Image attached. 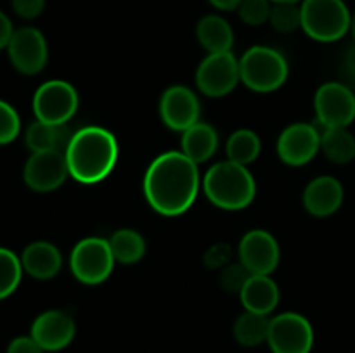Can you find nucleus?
<instances>
[{
    "instance_id": "f257e3e1",
    "label": "nucleus",
    "mask_w": 355,
    "mask_h": 353,
    "mask_svg": "<svg viewBox=\"0 0 355 353\" xmlns=\"http://www.w3.org/2000/svg\"><path fill=\"white\" fill-rule=\"evenodd\" d=\"M200 185L198 165L182 151L163 152L153 159L142 182L148 204L165 217L186 213L196 201Z\"/></svg>"
},
{
    "instance_id": "f03ea898",
    "label": "nucleus",
    "mask_w": 355,
    "mask_h": 353,
    "mask_svg": "<svg viewBox=\"0 0 355 353\" xmlns=\"http://www.w3.org/2000/svg\"><path fill=\"white\" fill-rule=\"evenodd\" d=\"M64 156L71 179L80 183H97L110 176L116 165V137L106 128L89 125L73 134Z\"/></svg>"
},
{
    "instance_id": "7ed1b4c3",
    "label": "nucleus",
    "mask_w": 355,
    "mask_h": 353,
    "mask_svg": "<svg viewBox=\"0 0 355 353\" xmlns=\"http://www.w3.org/2000/svg\"><path fill=\"white\" fill-rule=\"evenodd\" d=\"M201 185L211 204L227 211L250 206L257 194L255 179L248 166L229 159L211 165L201 180Z\"/></svg>"
},
{
    "instance_id": "20e7f679",
    "label": "nucleus",
    "mask_w": 355,
    "mask_h": 353,
    "mask_svg": "<svg viewBox=\"0 0 355 353\" xmlns=\"http://www.w3.org/2000/svg\"><path fill=\"white\" fill-rule=\"evenodd\" d=\"M288 73L290 66L286 57L279 51L267 45H255L239 59L241 82L253 92H274L284 85Z\"/></svg>"
},
{
    "instance_id": "39448f33",
    "label": "nucleus",
    "mask_w": 355,
    "mask_h": 353,
    "mask_svg": "<svg viewBox=\"0 0 355 353\" xmlns=\"http://www.w3.org/2000/svg\"><path fill=\"white\" fill-rule=\"evenodd\" d=\"M302 30L315 42H336L350 31L352 14L343 0H302Z\"/></svg>"
},
{
    "instance_id": "423d86ee",
    "label": "nucleus",
    "mask_w": 355,
    "mask_h": 353,
    "mask_svg": "<svg viewBox=\"0 0 355 353\" xmlns=\"http://www.w3.org/2000/svg\"><path fill=\"white\" fill-rule=\"evenodd\" d=\"M116 263L111 251L110 239L104 237H85L73 248L69 255V269L76 280L96 286L104 282L113 272Z\"/></svg>"
},
{
    "instance_id": "0eeeda50",
    "label": "nucleus",
    "mask_w": 355,
    "mask_h": 353,
    "mask_svg": "<svg viewBox=\"0 0 355 353\" xmlns=\"http://www.w3.org/2000/svg\"><path fill=\"white\" fill-rule=\"evenodd\" d=\"M78 92L64 80L42 83L33 96L35 118L45 123L66 125L78 109Z\"/></svg>"
},
{
    "instance_id": "6e6552de",
    "label": "nucleus",
    "mask_w": 355,
    "mask_h": 353,
    "mask_svg": "<svg viewBox=\"0 0 355 353\" xmlns=\"http://www.w3.org/2000/svg\"><path fill=\"white\" fill-rule=\"evenodd\" d=\"M241 82L239 59L232 52L208 54L196 69V85L207 97H224Z\"/></svg>"
},
{
    "instance_id": "1a4fd4ad",
    "label": "nucleus",
    "mask_w": 355,
    "mask_h": 353,
    "mask_svg": "<svg viewBox=\"0 0 355 353\" xmlns=\"http://www.w3.org/2000/svg\"><path fill=\"white\" fill-rule=\"evenodd\" d=\"M314 109L324 128H349L355 120V93L347 83L328 82L314 97Z\"/></svg>"
},
{
    "instance_id": "9d476101",
    "label": "nucleus",
    "mask_w": 355,
    "mask_h": 353,
    "mask_svg": "<svg viewBox=\"0 0 355 353\" xmlns=\"http://www.w3.org/2000/svg\"><path fill=\"white\" fill-rule=\"evenodd\" d=\"M267 343L272 353H311L314 329L304 315L286 311L270 318Z\"/></svg>"
},
{
    "instance_id": "9b49d317",
    "label": "nucleus",
    "mask_w": 355,
    "mask_h": 353,
    "mask_svg": "<svg viewBox=\"0 0 355 353\" xmlns=\"http://www.w3.org/2000/svg\"><path fill=\"white\" fill-rule=\"evenodd\" d=\"M7 55L16 71L21 75H38L45 68L49 59V47L44 33L35 26H23L14 31Z\"/></svg>"
},
{
    "instance_id": "f8f14e48",
    "label": "nucleus",
    "mask_w": 355,
    "mask_h": 353,
    "mask_svg": "<svg viewBox=\"0 0 355 353\" xmlns=\"http://www.w3.org/2000/svg\"><path fill=\"white\" fill-rule=\"evenodd\" d=\"M69 176L64 151L31 152L23 170L24 183L35 192H52Z\"/></svg>"
},
{
    "instance_id": "ddd939ff",
    "label": "nucleus",
    "mask_w": 355,
    "mask_h": 353,
    "mask_svg": "<svg viewBox=\"0 0 355 353\" xmlns=\"http://www.w3.org/2000/svg\"><path fill=\"white\" fill-rule=\"evenodd\" d=\"M238 256L252 275H270L279 265L281 251L276 237L270 232L255 228L241 237Z\"/></svg>"
},
{
    "instance_id": "4468645a",
    "label": "nucleus",
    "mask_w": 355,
    "mask_h": 353,
    "mask_svg": "<svg viewBox=\"0 0 355 353\" xmlns=\"http://www.w3.org/2000/svg\"><path fill=\"white\" fill-rule=\"evenodd\" d=\"M200 99L186 85L168 87L159 99V118L173 132H186L200 121Z\"/></svg>"
},
{
    "instance_id": "2eb2a0df",
    "label": "nucleus",
    "mask_w": 355,
    "mask_h": 353,
    "mask_svg": "<svg viewBox=\"0 0 355 353\" xmlns=\"http://www.w3.org/2000/svg\"><path fill=\"white\" fill-rule=\"evenodd\" d=\"M321 151V132L311 123H293L281 132L277 154L288 166H304Z\"/></svg>"
},
{
    "instance_id": "dca6fc26",
    "label": "nucleus",
    "mask_w": 355,
    "mask_h": 353,
    "mask_svg": "<svg viewBox=\"0 0 355 353\" xmlns=\"http://www.w3.org/2000/svg\"><path fill=\"white\" fill-rule=\"evenodd\" d=\"M75 332V320L68 311L47 310L35 318L30 336L44 352H59L73 341Z\"/></svg>"
},
{
    "instance_id": "f3484780",
    "label": "nucleus",
    "mask_w": 355,
    "mask_h": 353,
    "mask_svg": "<svg viewBox=\"0 0 355 353\" xmlns=\"http://www.w3.org/2000/svg\"><path fill=\"white\" fill-rule=\"evenodd\" d=\"M345 190L335 176L321 175L311 180L304 190V206L312 217L326 218L336 213L343 204Z\"/></svg>"
},
{
    "instance_id": "a211bd4d",
    "label": "nucleus",
    "mask_w": 355,
    "mask_h": 353,
    "mask_svg": "<svg viewBox=\"0 0 355 353\" xmlns=\"http://www.w3.org/2000/svg\"><path fill=\"white\" fill-rule=\"evenodd\" d=\"M23 270L38 280H49L62 269V255L58 246L49 241L30 242L19 256Z\"/></svg>"
},
{
    "instance_id": "6ab92c4d",
    "label": "nucleus",
    "mask_w": 355,
    "mask_h": 353,
    "mask_svg": "<svg viewBox=\"0 0 355 353\" xmlns=\"http://www.w3.org/2000/svg\"><path fill=\"white\" fill-rule=\"evenodd\" d=\"M246 311L269 315L279 303V287L270 275H252L239 293Z\"/></svg>"
},
{
    "instance_id": "aec40b11",
    "label": "nucleus",
    "mask_w": 355,
    "mask_h": 353,
    "mask_svg": "<svg viewBox=\"0 0 355 353\" xmlns=\"http://www.w3.org/2000/svg\"><path fill=\"white\" fill-rule=\"evenodd\" d=\"M196 38L208 54L231 52L234 45V31L231 24L218 14H207L198 21Z\"/></svg>"
},
{
    "instance_id": "412c9836",
    "label": "nucleus",
    "mask_w": 355,
    "mask_h": 353,
    "mask_svg": "<svg viewBox=\"0 0 355 353\" xmlns=\"http://www.w3.org/2000/svg\"><path fill=\"white\" fill-rule=\"evenodd\" d=\"M182 152L196 165L208 161L215 154L218 147V134L207 121H198L186 132H182L180 138Z\"/></svg>"
},
{
    "instance_id": "4be33fe9",
    "label": "nucleus",
    "mask_w": 355,
    "mask_h": 353,
    "mask_svg": "<svg viewBox=\"0 0 355 353\" xmlns=\"http://www.w3.org/2000/svg\"><path fill=\"white\" fill-rule=\"evenodd\" d=\"M75 132H69L66 125H52L45 121L35 120L33 123L28 125L26 134H24V142L31 152L38 151H64L68 147L69 138Z\"/></svg>"
},
{
    "instance_id": "5701e85b",
    "label": "nucleus",
    "mask_w": 355,
    "mask_h": 353,
    "mask_svg": "<svg viewBox=\"0 0 355 353\" xmlns=\"http://www.w3.org/2000/svg\"><path fill=\"white\" fill-rule=\"evenodd\" d=\"M321 151L329 161L347 165L355 158V137L349 128H324L321 134Z\"/></svg>"
},
{
    "instance_id": "b1692460",
    "label": "nucleus",
    "mask_w": 355,
    "mask_h": 353,
    "mask_svg": "<svg viewBox=\"0 0 355 353\" xmlns=\"http://www.w3.org/2000/svg\"><path fill=\"white\" fill-rule=\"evenodd\" d=\"M111 251L114 260L123 265H134L146 255V241L141 232L134 228H118L110 237Z\"/></svg>"
},
{
    "instance_id": "393cba45",
    "label": "nucleus",
    "mask_w": 355,
    "mask_h": 353,
    "mask_svg": "<svg viewBox=\"0 0 355 353\" xmlns=\"http://www.w3.org/2000/svg\"><path fill=\"white\" fill-rule=\"evenodd\" d=\"M270 318L267 315L245 311L234 322V338L243 346H259L269 338Z\"/></svg>"
},
{
    "instance_id": "a878e982",
    "label": "nucleus",
    "mask_w": 355,
    "mask_h": 353,
    "mask_svg": "<svg viewBox=\"0 0 355 353\" xmlns=\"http://www.w3.org/2000/svg\"><path fill=\"white\" fill-rule=\"evenodd\" d=\"M262 151V142L260 137L253 130L248 128H239L231 137L227 138L225 144V152H227L229 161H234L238 165L248 166L250 163L255 161Z\"/></svg>"
},
{
    "instance_id": "bb28decb",
    "label": "nucleus",
    "mask_w": 355,
    "mask_h": 353,
    "mask_svg": "<svg viewBox=\"0 0 355 353\" xmlns=\"http://www.w3.org/2000/svg\"><path fill=\"white\" fill-rule=\"evenodd\" d=\"M23 272L19 256L10 249L0 248V301L9 298L19 287Z\"/></svg>"
},
{
    "instance_id": "cd10ccee",
    "label": "nucleus",
    "mask_w": 355,
    "mask_h": 353,
    "mask_svg": "<svg viewBox=\"0 0 355 353\" xmlns=\"http://www.w3.org/2000/svg\"><path fill=\"white\" fill-rule=\"evenodd\" d=\"M300 3H293V2L272 3L269 23L272 24L274 30L279 31V33H293L295 30L302 28Z\"/></svg>"
},
{
    "instance_id": "c85d7f7f",
    "label": "nucleus",
    "mask_w": 355,
    "mask_h": 353,
    "mask_svg": "<svg viewBox=\"0 0 355 353\" xmlns=\"http://www.w3.org/2000/svg\"><path fill=\"white\" fill-rule=\"evenodd\" d=\"M272 9L270 0H241L238 6V16L248 26H260L267 23Z\"/></svg>"
},
{
    "instance_id": "c756f323",
    "label": "nucleus",
    "mask_w": 355,
    "mask_h": 353,
    "mask_svg": "<svg viewBox=\"0 0 355 353\" xmlns=\"http://www.w3.org/2000/svg\"><path fill=\"white\" fill-rule=\"evenodd\" d=\"M21 134V118L9 102L0 99V145L10 144Z\"/></svg>"
},
{
    "instance_id": "7c9ffc66",
    "label": "nucleus",
    "mask_w": 355,
    "mask_h": 353,
    "mask_svg": "<svg viewBox=\"0 0 355 353\" xmlns=\"http://www.w3.org/2000/svg\"><path fill=\"white\" fill-rule=\"evenodd\" d=\"M250 277H252V273L248 272V269L241 262L229 263L222 269L220 275H218V282H220L222 289L227 291V293L239 294Z\"/></svg>"
},
{
    "instance_id": "2f4dec72",
    "label": "nucleus",
    "mask_w": 355,
    "mask_h": 353,
    "mask_svg": "<svg viewBox=\"0 0 355 353\" xmlns=\"http://www.w3.org/2000/svg\"><path fill=\"white\" fill-rule=\"evenodd\" d=\"M14 14L24 21H33L45 10V0H10Z\"/></svg>"
},
{
    "instance_id": "473e14b6",
    "label": "nucleus",
    "mask_w": 355,
    "mask_h": 353,
    "mask_svg": "<svg viewBox=\"0 0 355 353\" xmlns=\"http://www.w3.org/2000/svg\"><path fill=\"white\" fill-rule=\"evenodd\" d=\"M232 249L231 246L220 242V244H214L207 253H205V265L210 269H224L225 265L231 263Z\"/></svg>"
},
{
    "instance_id": "72a5a7b5",
    "label": "nucleus",
    "mask_w": 355,
    "mask_h": 353,
    "mask_svg": "<svg viewBox=\"0 0 355 353\" xmlns=\"http://www.w3.org/2000/svg\"><path fill=\"white\" fill-rule=\"evenodd\" d=\"M6 353H44V350L31 336H17L7 345Z\"/></svg>"
},
{
    "instance_id": "f704fd0d",
    "label": "nucleus",
    "mask_w": 355,
    "mask_h": 353,
    "mask_svg": "<svg viewBox=\"0 0 355 353\" xmlns=\"http://www.w3.org/2000/svg\"><path fill=\"white\" fill-rule=\"evenodd\" d=\"M14 31L16 30H14L10 17L7 16L3 10H0V51H2V48H7Z\"/></svg>"
},
{
    "instance_id": "c9c22d12",
    "label": "nucleus",
    "mask_w": 355,
    "mask_h": 353,
    "mask_svg": "<svg viewBox=\"0 0 355 353\" xmlns=\"http://www.w3.org/2000/svg\"><path fill=\"white\" fill-rule=\"evenodd\" d=\"M343 75L349 80L350 85L355 87V44L347 51L343 57Z\"/></svg>"
},
{
    "instance_id": "e433bc0d",
    "label": "nucleus",
    "mask_w": 355,
    "mask_h": 353,
    "mask_svg": "<svg viewBox=\"0 0 355 353\" xmlns=\"http://www.w3.org/2000/svg\"><path fill=\"white\" fill-rule=\"evenodd\" d=\"M218 10H236L241 0H208Z\"/></svg>"
},
{
    "instance_id": "4c0bfd02",
    "label": "nucleus",
    "mask_w": 355,
    "mask_h": 353,
    "mask_svg": "<svg viewBox=\"0 0 355 353\" xmlns=\"http://www.w3.org/2000/svg\"><path fill=\"white\" fill-rule=\"evenodd\" d=\"M350 31L354 35V44H355V12L352 14V24H350Z\"/></svg>"
},
{
    "instance_id": "58836bf2",
    "label": "nucleus",
    "mask_w": 355,
    "mask_h": 353,
    "mask_svg": "<svg viewBox=\"0 0 355 353\" xmlns=\"http://www.w3.org/2000/svg\"><path fill=\"white\" fill-rule=\"evenodd\" d=\"M272 3H277V2H293V3H300L302 0H270Z\"/></svg>"
}]
</instances>
